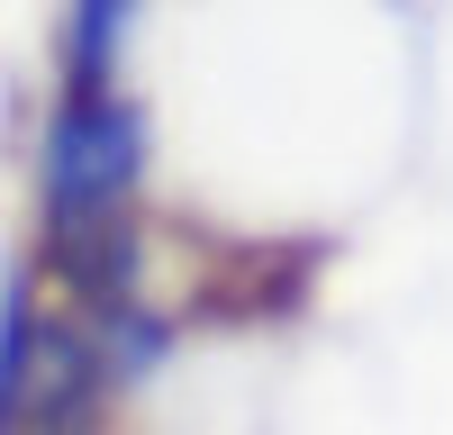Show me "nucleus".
Returning a JSON list of instances; mask_svg holds the SVG:
<instances>
[{"label": "nucleus", "instance_id": "3", "mask_svg": "<svg viewBox=\"0 0 453 435\" xmlns=\"http://www.w3.org/2000/svg\"><path fill=\"white\" fill-rule=\"evenodd\" d=\"M27 372H36V290H27V272H10L0 281V435H19Z\"/></svg>", "mask_w": 453, "mask_h": 435}, {"label": "nucleus", "instance_id": "2", "mask_svg": "<svg viewBox=\"0 0 453 435\" xmlns=\"http://www.w3.org/2000/svg\"><path fill=\"white\" fill-rule=\"evenodd\" d=\"M136 19V0H73L64 19V91H109V55Z\"/></svg>", "mask_w": 453, "mask_h": 435}, {"label": "nucleus", "instance_id": "1", "mask_svg": "<svg viewBox=\"0 0 453 435\" xmlns=\"http://www.w3.org/2000/svg\"><path fill=\"white\" fill-rule=\"evenodd\" d=\"M145 172V118L119 91H64L46 127V227H82V218L127 209Z\"/></svg>", "mask_w": 453, "mask_h": 435}]
</instances>
